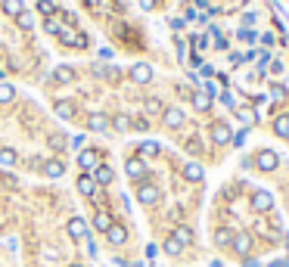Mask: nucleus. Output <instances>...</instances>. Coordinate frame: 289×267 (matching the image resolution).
Returning a JSON list of instances; mask_svg holds the SVG:
<instances>
[{
  "label": "nucleus",
  "instance_id": "nucleus-14",
  "mask_svg": "<svg viewBox=\"0 0 289 267\" xmlns=\"http://www.w3.org/2000/svg\"><path fill=\"white\" fill-rule=\"evenodd\" d=\"M109 124H112V121H109L103 112H93L90 118H87V128H90V131H97V134H103V131L109 128Z\"/></svg>",
  "mask_w": 289,
  "mask_h": 267
},
{
  "label": "nucleus",
  "instance_id": "nucleus-22",
  "mask_svg": "<svg viewBox=\"0 0 289 267\" xmlns=\"http://www.w3.org/2000/svg\"><path fill=\"white\" fill-rule=\"evenodd\" d=\"M174 239H177L181 246H190V243H193V230H190V227H184V224H181V227L174 230Z\"/></svg>",
  "mask_w": 289,
  "mask_h": 267
},
{
  "label": "nucleus",
  "instance_id": "nucleus-16",
  "mask_svg": "<svg viewBox=\"0 0 289 267\" xmlns=\"http://www.w3.org/2000/svg\"><path fill=\"white\" fill-rule=\"evenodd\" d=\"M93 180H97V183H103V187H106V183H112V180H115V171L109 168V165H100V168L93 171Z\"/></svg>",
  "mask_w": 289,
  "mask_h": 267
},
{
  "label": "nucleus",
  "instance_id": "nucleus-35",
  "mask_svg": "<svg viewBox=\"0 0 289 267\" xmlns=\"http://www.w3.org/2000/svg\"><path fill=\"white\" fill-rule=\"evenodd\" d=\"M38 10H41V13H44V16H47V19H50V16H56V6H53V3H50V0H41V3H38Z\"/></svg>",
  "mask_w": 289,
  "mask_h": 267
},
{
  "label": "nucleus",
  "instance_id": "nucleus-12",
  "mask_svg": "<svg viewBox=\"0 0 289 267\" xmlns=\"http://www.w3.org/2000/svg\"><path fill=\"white\" fill-rule=\"evenodd\" d=\"M106 236H109V243H112V246H122L127 239V227H124V224H112V227L106 230Z\"/></svg>",
  "mask_w": 289,
  "mask_h": 267
},
{
  "label": "nucleus",
  "instance_id": "nucleus-15",
  "mask_svg": "<svg viewBox=\"0 0 289 267\" xmlns=\"http://www.w3.org/2000/svg\"><path fill=\"white\" fill-rule=\"evenodd\" d=\"M162 121L168 124V128H181L186 118H184V112H181V109H165V112H162Z\"/></svg>",
  "mask_w": 289,
  "mask_h": 267
},
{
  "label": "nucleus",
  "instance_id": "nucleus-49",
  "mask_svg": "<svg viewBox=\"0 0 289 267\" xmlns=\"http://www.w3.org/2000/svg\"><path fill=\"white\" fill-rule=\"evenodd\" d=\"M69 267H81V264H69Z\"/></svg>",
  "mask_w": 289,
  "mask_h": 267
},
{
  "label": "nucleus",
  "instance_id": "nucleus-9",
  "mask_svg": "<svg viewBox=\"0 0 289 267\" xmlns=\"http://www.w3.org/2000/svg\"><path fill=\"white\" fill-rule=\"evenodd\" d=\"M69 236L72 239H87V221H84V218H72L69 221Z\"/></svg>",
  "mask_w": 289,
  "mask_h": 267
},
{
  "label": "nucleus",
  "instance_id": "nucleus-41",
  "mask_svg": "<svg viewBox=\"0 0 289 267\" xmlns=\"http://www.w3.org/2000/svg\"><path fill=\"white\" fill-rule=\"evenodd\" d=\"M131 128H137V131H146V128H149V121H146V118H137V121H131Z\"/></svg>",
  "mask_w": 289,
  "mask_h": 267
},
{
  "label": "nucleus",
  "instance_id": "nucleus-11",
  "mask_svg": "<svg viewBox=\"0 0 289 267\" xmlns=\"http://www.w3.org/2000/svg\"><path fill=\"white\" fill-rule=\"evenodd\" d=\"M252 208H255V211H270V208H274L270 193H265V190H261V193H255V196H252Z\"/></svg>",
  "mask_w": 289,
  "mask_h": 267
},
{
  "label": "nucleus",
  "instance_id": "nucleus-34",
  "mask_svg": "<svg viewBox=\"0 0 289 267\" xmlns=\"http://www.w3.org/2000/svg\"><path fill=\"white\" fill-rule=\"evenodd\" d=\"M112 124H115V131H127L131 128V118H127V115H115Z\"/></svg>",
  "mask_w": 289,
  "mask_h": 267
},
{
  "label": "nucleus",
  "instance_id": "nucleus-43",
  "mask_svg": "<svg viewBox=\"0 0 289 267\" xmlns=\"http://www.w3.org/2000/svg\"><path fill=\"white\" fill-rule=\"evenodd\" d=\"M240 38H243V40H255V31H249V28H243V31H240Z\"/></svg>",
  "mask_w": 289,
  "mask_h": 267
},
{
  "label": "nucleus",
  "instance_id": "nucleus-6",
  "mask_svg": "<svg viewBox=\"0 0 289 267\" xmlns=\"http://www.w3.org/2000/svg\"><path fill=\"white\" fill-rule=\"evenodd\" d=\"M131 81H134V84H149V81H152V69L146 62H137L131 69Z\"/></svg>",
  "mask_w": 289,
  "mask_h": 267
},
{
  "label": "nucleus",
  "instance_id": "nucleus-23",
  "mask_svg": "<svg viewBox=\"0 0 289 267\" xmlns=\"http://www.w3.org/2000/svg\"><path fill=\"white\" fill-rule=\"evenodd\" d=\"M3 13L22 16V13H25V3H22V0H3Z\"/></svg>",
  "mask_w": 289,
  "mask_h": 267
},
{
  "label": "nucleus",
  "instance_id": "nucleus-2",
  "mask_svg": "<svg viewBox=\"0 0 289 267\" xmlns=\"http://www.w3.org/2000/svg\"><path fill=\"white\" fill-rule=\"evenodd\" d=\"M59 40H62L65 47H87V35H81V31H75V28H62L59 31Z\"/></svg>",
  "mask_w": 289,
  "mask_h": 267
},
{
  "label": "nucleus",
  "instance_id": "nucleus-5",
  "mask_svg": "<svg viewBox=\"0 0 289 267\" xmlns=\"http://www.w3.org/2000/svg\"><path fill=\"white\" fill-rule=\"evenodd\" d=\"M211 140H215L218 146H224V143H230V140H233V134H230V128H227L224 121H215V124H211Z\"/></svg>",
  "mask_w": 289,
  "mask_h": 267
},
{
  "label": "nucleus",
  "instance_id": "nucleus-10",
  "mask_svg": "<svg viewBox=\"0 0 289 267\" xmlns=\"http://www.w3.org/2000/svg\"><path fill=\"white\" fill-rule=\"evenodd\" d=\"M53 81H56V84H72V81H75V69H72V65H56V69H53Z\"/></svg>",
  "mask_w": 289,
  "mask_h": 267
},
{
  "label": "nucleus",
  "instance_id": "nucleus-26",
  "mask_svg": "<svg viewBox=\"0 0 289 267\" xmlns=\"http://www.w3.org/2000/svg\"><path fill=\"white\" fill-rule=\"evenodd\" d=\"M143 112H146V115H159V112H165V109H162V103H159L156 96H149L146 103H143Z\"/></svg>",
  "mask_w": 289,
  "mask_h": 267
},
{
  "label": "nucleus",
  "instance_id": "nucleus-25",
  "mask_svg": "<svg viewBox=\"0 0 289 267\" xmlns=\"http://www.w3.org/2000/svg\"><path fill=\"white\" fill-rule=\"evenodd\" d=\"M193 106H196L199 112H208L211 109V96L208 94H196V96H193Z\"/></svg>",
  "mask_w": 289,
  "mask_h": 267
},
{
  "label": "nucleus",
  "instance_id": "nucleus-21",
  "mask_svg": "<svg viewBox=\"0 0 289 267\" xmlns=\"http://www.w3.org/2000/svg\"><path fill=\"white\" fill-rule=\"evenodd\" d=\"M109 227H112V218H109L106 211H97V218H93V230H100V233H106Z\"/></svg>",
  "mask_w": 289,
  "mask_h": 267
},
{
  "label": "nucleus",
  "instance_id": "nucleus-13",
  "mask_svg": "<svg viewBox=\"0 0 289 267\" xmlns=\"http://www.w3.org/2000/svg\"><path fill=\"white\" fill-rule=\"evenodd\" d=\"M233 252L236 255H249L252 252V236H249V233H240V236H233Z\"/></svg>",
  "mask_w": 289,
  "mask_h": 267
},
{
  "label": "nucleus",
  "instance_id": "nucleus-42",
  "mask_svg": "<svg viewBox=\"0 0 289 267\" xmlns=\"http://www.w3.org/2000/svg\"><path fill=\"white\" fill-rule=\"evenodd\" d=\"M72 146H75V149L84 146V134H75V137H72Z\"/></svg>",
  "mask_w": 289,
  "mask_h": 267
},
{
  "label": "nucleus",
  "instance_id": "nucleus-24",
  "mask_svg": "<svg viewBox=\"0 0 289 267\" xmlns=\"http://www.w3.org/2000/svg\"><path fill=\"white\" fill-rule=\"evenodd\" d=\"M230 243H233V233L227 230V227L215 230V246H230Z\"/></svg>",
  "mask_w": 289,
  "mask_h": 267
},
{
  "label": "nucleus",
  "instance_id": "nucleus-33",
  "mask_svg": "<svg viewBox=\"0 0 289 267\" xmlns=\"http://www.w3.org/2000/svg\"><path fill=\"white\" fill-rule=\"evenodd\" d=\"M44 28H47V35H59V31H62V25H59V19H56V16H50Z\"/></svg>",
  "mask_w": 289,
  "mask_h": 267
},
{
  "label": "nucleus",
  "instance_id": "nucleus-38",
  "mask_svg": "<svg viewBox=\"0 0 289 267\" xmlns=\"http://www.w3.org/2000/svg\"><path fill=\"white\" fill-rule=\"evenodd\" d=\"M206 44H208L206 35H196V38H193V47H196V50H206Z\"/></svg>",
  "mask_w": 289,
  "mask_h": 267
},
{
  "label": "nucleus",
  "instance_id": "nucleus-30",
  "mask_svg": "<svg viewBox=\"0 0 289 267\" xmlns=\"http://www.w3.org/2000/svg\"><path fill=\"white\" fill-rule=\"evenodd\" d=\"M13 96H16V87L13 84H0V103H10Z\"/></svg>",
  "mask_w": 289,
  "mask_h": 267
},
{
  "label": "nucleus",
  "instance_id": "nucleus-36",
  "mask_svg": "<svg viewBox=\"0 0 289 267\" xmlns=\"http://www.w3.org/2000/svg\"><path fill=\"white\" fill-rule=\"evenodd\" d=\"M50 146H53V149H62V146H65V134H50Z\"/></svg>",
  "mask_w": 289,
  "mask_h": 267
},
{
  "label": "nucleus",
  "instance_id": "nucleus-4",
  "mask_svg": "<svg viewBox=\"0 0 289 267\" xmlns=\"http://www.w3.org/2000/svg\"><path fill=\"white\" fill-rule=\"evenodd\" d=\"M124 171H127V177L143 180V177H146V162H143V158H127V162H124Z\"/></svg>",
  "mask_w": 289,
  "mask_h": 267
},
{
  "label": "nucleus",
  "instance_id": "nucleus-3",
  "mask_svg": "<svg viewBox=\"0 0 289 267\" xmlns=\"http://www.w3.org/2000/svg\"><path fill=\"white\" fill-rule=\"evenodd\" d=\"M78 165L84 171H97L100 168V153H97V149H81V153H78Z\"/></svg>",
  "mask_w": 289,
  "mask_h": 267
},
{
  "label": "nucleus",
  "instance_id": "nucleus-20",
  "mask_svg": "<svg viewBox=\"0 0 289 267\" xmlns=\"http://www.w3.org/2000/svg\"><path fill=\"white\" fill-rule=\"evenodd\" d=\"M56 115H59V118H72V115H75V103H72V99H59V103H56Z\"/></svg>",
  "mask_w": 289,
  "mask_h": 267
},
{
  "label": "nucleus",
  "instance_id": "nucleus-47",
  "mask_svg": "<svg viewBox=\"0 0 289 267\" xmlns=\"http://www.w3.org/2000/svg\"><path fill=\"white\" fill-rule=\"evenodd\" d=\"M84 3H87V6H100V0H84Z\"/></svg>",
  "mask_w": 289,
  "mask_h": 267
},
{
  "label": "nucleus",
  "instance_id": "nucleus-29",
  "mask_svg": "<svg viewBox=\"0 0 289 267\" xmlns=\"http://www.w3.org/2000/svg\"><path fill=\"white\" fill-rule=\"evenodd\" d=\"M140 155H159V143H156V140H143V143H140Z\"/></svg>",
  "mask_w": 289,
  "mask_h": 267
},
{
  "label": "nucleus",
  "instance_id": "nucleus-40",
  "mask_svg": "<svg viewBox=\"0 0 289 267\" xmlns=\"http://www.w3.org/2000/svg\"><path fill=\"white\" fill-rule=\"evenodd\" d=\"M233 146H243L246 143V131H240V134H233V140H230Z\"/></svg>",
  "mask_w": 289,
  "mask_h": 267
},
{
  "label": "nucleus",
  "instance_id": "nucleus-31",
  "mask_svg": "<svg viewBox=\"0 0 289 267\" xmlns=\"http://www.w3.org/2000/svg\"><path fill=\"white\" fill-rule=\"evenodd\" d=\"M165 252H168V255H181V252H184V246L171 236V239H165Z\"/></svg>",
  "mask_w": 289,
  "mask_h": 267
},
{
  "label": "nucleus",
  "instance_id": "nucleus-18",
  "mask_svg": "<svg viewBox=\"0 0 289 267\" xmlns=\"http://www.w3.org/2000/svg\"><path fill=\"white\" fill-rule=\"evenodd\" d=\"M274 134H277V137H283V140H289V115H277Z\"/></svg>",
  "mask_w": 289,
  "mask_h": 267
},
{
  "label": "nucleus",
  "instance_id": "nucleus-39",
  "mask_svg": "<svg viewBox=\"0 0 289 267\" xmlns=\"http://www.w3.org/2000/svg\"><path fill=\"white\" fill-rule=\"evenodd\" d=\"M221 103H224L227 109H233V106H236V99H233V94H221Z\"/></svg>",
  "mask_w": 289,
  "mask_h": 267
},
{
  "label": "nucleus",
  "instance_id": "nucleus-28",
  "mask_svg": "<svg viewBox=\"0 0 289 267\" xmlns=\"http://www.w3.org/2000/svg\"><path fill=\"white\" fill-rule=\"evenodd\" d=\"M16 22H19V28H22V31H31V28H35V16H31V13L16 16Z\"/></svg>",
  "mask_w": 289,
  "mask_h": 267
},
{
  "label": "nucleus",
  "instance_id": "nucleus-50",
  "mask_svg": "<svg viewBox=\"0 0 289 267\" xmlns=\"http://www.w3.org/2000/svg\"><path fill=\"white\" fill-rule=\"evenodd\" d=\"M0 78H3V72H0Z\"/></svg>",
  "mask_w": 289,
  "mask_h": 267
},
{
  "label": "nucleus",
  "instance_id": "nucleus-44",
  "mask_svg": "<svg viewBox=\"0 0 289 267\" xmlns=\"http://www.w3.org/2000/svg\"><path fill=\"white\" fill-rule=\"evenodd\" d=\"M84 243H87V255H97V243L93 239H84Z\"/></svg>",
  "mask_w": 289,
  "mask_h": 267
},
{
  "label": "nucleus",
  "instance_id": "nucleus-37",
  "mask_svg": "<svg viewBox=\"0 0 289 267\" xmlns=\"http://www.w3.org/2000/svg\"><path fill=\"white\" fill-rule=\"evenodd\" d=\"M286 96V87L283 84H274V87H270V99H283Z\"/></svg>",
  "mask_w": 289,
  "mask_h": 267
},
{
  "label": "nucleus",
  "instance_id": "nucleus-45",
  "mask_svg": "<svg viewBox=\"0 0 289 267\" xmlns=\"http://www.w3.org/2000/svg\"><path fill=\"white\" fill-rule=\"evenodd\" d=\"M62 19L69 22V25H75V22H78V16H75V13H62Z\"/></svg>",
  "mask_w": 289,
  "mask_h": 267
},
{
  "label": "nucleus",
  "instance_id": "nucleus-17",
  "mask_svg": "<svg viewBox=\"0 0 289 267\" xmlns=\"http://www.w3.org/2000/svg\"><path fill=\"white\" fill-rule=\"evenodd\" d=\"M41 168H44V174H47V177H62L65 165L59 162V158H53V162H44V165H41Z\"/></svg>",
  "mask_w": 289,
  "mask_h": 267
},
{
  "label": "nucleus",
  "instance_id": "nucleus-27",
  "mask_svg": "<svg viewBox=\"0 0 289 267\" xmlns=\"http://www.w3.org/2000/svg\"><path fill=\"white\" fill-rule=\"evenodd\" d=\"M16 165V153L13 149H0V168H13Z\"/></svg>",
  "mask_w": 289,
  "mask_h": 267
},
{
  "label": "nucleus",
  "instance_id": "nucleus-8",
  "mask_svg": "<svg viewBox=\"0 0 289 267\" xmlns=\"http://www.w3.org/2000/svg\"><path fill=\"white\" fill-rule=\"evenodd\" d=\"M78 193H81V196H87V199L97 196V180H93L90 174H81V177H78Z\"/></svg>",
  "mask_w": 289,
  "mask_h": 267
},
{
  "label": "nucleus",
  "instance_id": "nucleus-32",
  "mask_svg": "<svg viewBox=\"0 0 289 267\" xmlns=\"http://www.w3.org/2000/svg\"><path fill=\"white\" fill-rule=\"evenodd\" d=\"M236 115H240V121L246 124V128H249V124H255V118H258V115L249 112V109H236Z\"/></svg>",
  "mask_w": 289,
  "mask_h": 267
},
{
  "label": "nucleus",
  "instance_id": "nucleus-1",
  "mask_svg": "<svg viewBox=\"0 0 289 267\" xmlns=\"http://www.w3.org/2000/svg\"><path fill=\"white\" fill-rule=\"evenodd\" d=\"M255 165H258L261 171H274L277 165H280V155L274 153V149H261V153L255 155Z\"/></svg>",
  "mask_w": 289,
  "mask_h": 267
},
{
  "label": "nucleus",
  "instance_id": "nucleus-7",
  "mask_svg": "<svg viewBox=\"0 0 289 267\" xmlns=\"http://www.w3.org/2000/svg\"><path fill=\"white\" fill-rule=\"evenodd\" d=\"M137 199H140V202H146V205H156V202H159V190L152 187V183H140Z\"/></svg>",
  "mask_w": 289,
  "mask_h": 267
},
{
  "label": "nucleus",
  "instance_id": "nucleus-46",
  "mask_svg": "<svg viewBox=\"0 0 289 267\" xmlns=\"http://www.w3.org/2000/svg\"><path fill=\"white\" fill-rule=\"evenodd\" d=\"M140 6H143V10H152V6H156V0H140Z\"/></svg>",
  "mask_w": 289,
  "mask_h": 267
},
{
  "label": "nucleus",
  "instance_id": "nucleus-19",
  "mask_svg": "<svg viewBox=\"0 0 289 267\" xmlns=\"http://www.w3.org/2000/svg\"><path fill=\"white\" fill-rule=\"evenodd\" d=\"M184 177H186V180H193V183H196V180H202V165H196V162H186V165H184Z\"/></svg>",
  "mask_w": 289,
  "mask_h": 267
},
{
  "label": "nucleus",
  "instance_id": "nucleus-48",
  "mask_svg": "<svg viewBox=\"0 0 289 267\" xmlns=\"http://www.w3.org/2000/svg\"><path fill=\"white\" fill-rule=\"evenodd\" d=\"M243 267H258V261H246V264H243Z\"/></svg>",
  "mask_w": 289,
  "mask_h": 267
}]
</instances>
